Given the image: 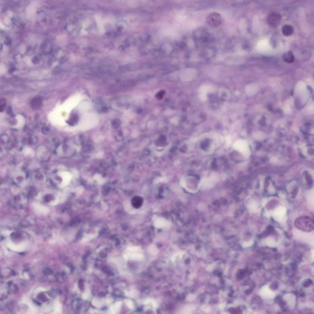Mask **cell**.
I'll return each mask as SVG.
<instances>
[{
  "label": "cell",
  "mask_w": 314,
  "mask_h": 314,
  "mask_svg": "<svg viewBox=\"0 0 314 314\" xmlns=\"http://www.w3.org/2000/svg\"><path fill=\"white\" fill-rule=\"evenodd\" d=\"M154 225L157 228H164L169 226V223L164 218L158 217L154 221Z\"/></svg>",
  "instance_id": "cell-4"
},
{
  "label": "cell",
  "mask_w": 314,
  "mask_h": 314,
  "mask_svg": "<svg viewBox=\"0 0 314 314\" xmlns=\"http://www.w3.org/2000/svg\"><path fill=\"white\" fill-rule=\"evenodd\" d=\"M281 19H282V17H281L280 14L274 12V13H272L269 15L267 20L268 24L270 26H271L272 27H276L280 23Z\"/></svg>",
  "instance_id": "cell-3"
},
{
  "label": "cell",
  "mask_w": 314,
  "mask_h": 314,
  "mask_svg": "<svg viewBox=\"0 0 314 314\" xmlns=\"http://www.w3.org/2000/svg\"><path fill=\"white\" fill-rule=\"evenodd\" d=\"M283 58L287 63H292L295 60V56L291 52H288L283 55Z\"/></svg>",
  "instance_id": "cell-6"
},
{
  "label": "cell",
  "mask_w": 314,
  "mask_h": 314,
  "mask_svg": "<svg viewBox=\"0 0 314 314\" xmlns=\"http://www.w3.org/2000/svg\"><path fill=\"white\" fill-rule=\"evenodd\" d=\"M296 227L304 231H311L314 228V221L307 217L299 218L296 221Z\"/></svg>",
  "instance_id": "cell-1"
},
{
  "label": "cell",
  "mask_w": 314,
  "mask_h": 314,
  "mask_svg": "<svg viewBox=\"0 0 314 314\" xmlns=\"http://www.w3.org/2000/svg\"><path fill=\"white\" fill-rule=\"evenodd\" d=\"M222 22V17L220 14L217 12H212L209 14L206 18V22L212 27H217L219 26Z\"/></svg>",
  "instance_id": "cell-2"
},
{
  "label": "cell",
  "mask_w": 314,
  "mask_h": 314,
  "mask_svg": "<svg viewBox=\"0 0 314 314\" xmlns=\"http://www.w3.org/2000/svg\"><path fill=\"white\" fill-rule=\"evenodd\" d=\"M282 33L286 36H291L293 33V28L290 25H286L282 28Z\"/></svg>",
  "instance_id": "cell-5"
}]
</instances>
